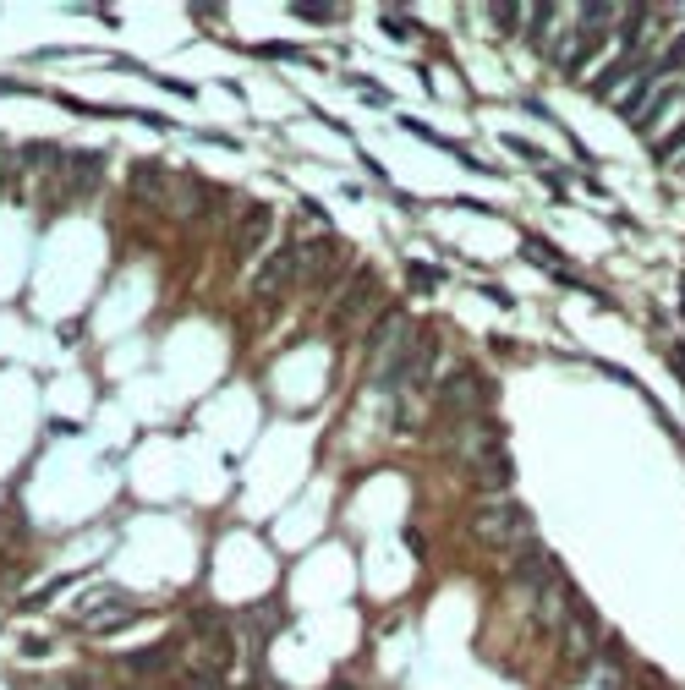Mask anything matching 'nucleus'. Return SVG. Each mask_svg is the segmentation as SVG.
<instances>
[{"mask_svg":"<svg viewBox=\"0 0 685 690\" xmlns=\"http://www.w3.org/2000/svg\"><path fill=\"white\" fill-rule=\"evenodd\" d=\"M439 400H444V411H450V417H477V411H483V400H488V384H483V373H477V367H455V373L439 384Z\"/></svg>","mask_w":685,"mask_h":690,"instance_id":"nucleus-4","label":"nucleus"},{"mask_svg":"<svg viewBox=\"0 0 685 690\" xmlns=\"http://www.w3.org/2000/svg\"><path fill=\"white\" fill-rule=\"evenodd\" d=\"M296 274H307V252H302L296 241H285V247H274V252L263 258V269H258L252 291H258V296H280Z\"/></svg>","mask_w":685,"mask_h":690,"instance_id":"nucleus-3","label":"nucleus"},{"mask_svg":"<svg viewBox=\"0 0 685 690\" xmlns=\"http://www.w3.org/2000/svg\"><path fill=\"white\" fill-rule=\"evenodd\" d=\"M412 280H417V285H423V291H428V285H433V280H439V269H428V263H412Z\"/></svg>","mask_w":685,"mask_h":690,"instance_id":"nucleus-13","label":"nucleus"},{"mask_svg":"<svg viewBox=\"0 0 685 690\" xmlns=\"http://www.w3.org/2000/svg\"><path fill=\"white\" fill-rule=\"evenodd\" d=\"M263 236H269V208H247L241 214V225H236V258H252L258 247H263Z\"/></svg>","mask_w":685,"mask_h":690,"instance_id":"nucleus-5","label":"nucleus"},{"mask_svg":"<svg viewBox=\"0 0 685 690\" xmlns=\"http://www.w3.org/2000/svg\"><path fill=\"white\" fill-rule=\"evenodd\" d=\"M384 33H401V38H406V33H412V22H406V16H395V11H384Z\"/></svg>","mask_w":685,"mask_h":690,"instance_id":"nucleus-12","label":"nucleus"},{"mask_svg":"<svg viewBox=\"0 0 685 690\" xmlns=\"http://www.w3.org/2000/svg\"><path fill=\"white\" fill-rule=\"evenodd\" d=\"M22 159L27 165H60V148H49V143L44 148H22Z\"/></svg>","mask_w":685,"mask_h":690,"instance_id":"nucleus-11","label":"nucleus"},{"mask_svg":"<svg viewBox=\"0 0 685 690\" xmlns=\"http://www.w3.org/2000/svg\"><path fill=\"white\" fill-rule=\"evenodd\" d=\"M258 55H263V60H302L296 44H258Z\"/></svg>","mask_w":685,"mask_h":690,"instance_id":"nucleus-10","label":"nucleus"},{"mask_svg":"<svg viewBox=\"0 0 685 690\" xmlns=\"http://www.w3.org/2000/svg\"><path fill=\"white\" fill-rule=\"evenodd\" d=\"M132 614H137V609H132V598H126V592H115V587H88V592L71 603V620H77L82 631H93V636L121 631Z\"/></svg>","mask_w":685,"mask_h":690,"instance_id":"nucleus-1","label":"nucleus"},{"mask_svg":"<svg viewBox=\"0 0 685 690\" xmlns=\"http://www.w3.org/2000/svg\"><path fill=\"white\" fill-rule=\"evenodd\" d=\"M472 526H477V537L494 543V548H521V543L532 548V521H527V510L510 504V499H488Z\"/></svg>","mask_w":685,"mask_h":690,"instance_id":"nucleus-2","label":"nucleus"},{"mask_svg":"<svg viewBox=\"0 0 685 690\" xmlns=\"http://www.w3.org/2000/svg\"><path fill=\"white\" fill-rule=\"evenodd\" d=\"M165 658V647H143V653H132L126 658V669H137V674H154V663Z\"/></svg>","mask_w":685,"mask_h":690,"instance_id":"nucleus-9","label":"nucleus"},{"mask_svg":"<svg viewBox=\"0 0 685 690\" xmlns=\"http://www.w3.org/2000/svg\"><path fill=\"white\" fill-rule=\"evenodd\" d=\"M373 296H379V285H373V274L362 269V274H357V291H346V296L335 302V329H340L346 318H357V313H362V307H368Z\"/></svg>","mask_w":685,"mask_h":690,"instance_id":"nucleus-6","label":"nucleus"},{"mask_svg":"<svg viewBox=\"0 0 685 690\" xmlns=\"http://www.w3.org/2000/svg\"><path fill=\"white\" fill-rule=\"evenodd\" d=\"M93 175H99V159H71L66 192H93Z\"/></svg>","mask_w":685,"mask_h":690,"instance_id":"nucleus-8","label":"nucleus"},{"mask_svg":"<svg viewBox=\"0 0 685 690\" xmlns=\"http://www.w3.org/2000/svg\"><path fill=\"white\" fill-rule=\"evenodd\" d=\"M302 22H340V5H329V0H296L291 5Z\"/></svg>","mask_w":685,"mask_h":690,"instance_id":"nucleus-7","label":"nucleus"}]
</instances>
